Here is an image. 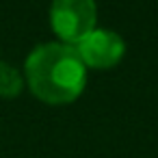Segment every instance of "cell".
Segmentation results:
<instances>
[{"label": "cell", "mask_w": 158, "mask_h": 158, "mask_svg": "<svg viewBox=\"0 0 158 158\" xmlns=\"http://www.w3.org/2000/svg\"><path fill=\"white\" fill-rule=\"evenodd\" d=\"M50 26L61 44L76 46L98 28L95 0H52Z\"/></svg>", "instance_id": "7a4b0ae2"}, {"label": "cell", "mask_w": 158, "mask_h": 158, "mask_svg": "<svg viewBox=\"0 0 158 158\" xmlns=\"http://www.w3.org/2000/svg\"><path fill=\"white\" fill-rule=\"evenodd\" d=\"M24 80L41 102L63 106L82 95L87 67L74 46L61 41L41 44L26 56Z\"/></svg>", "instance_id": "6da1fadb"}, {"label": "cell", "mask_w": 158, "mask_h": 158, "mask_svg": "<svg viewBox=\"0 0 158 158\" xmlns=\"http://www.w3.org/2000/svg\"><path fill=\"white\" fill-rule=\"evenodd\" d=\"M24 85H26V80L15 65L0 61V98H9V100L18 98L22 93Z\"/></svg>", "instance_id": "277c9868"}, {"label": "cell", "mask_w": 158, "mask_h": 158, "mask_svg": "<svg viewBox=\"0 0 158 158\" xmlns=\"http://www.w3.org/2000/svg\"><path fill=\"white\" fill-rule=\"evenodd\" d=\"M74 48L87 69L89 67L91 69H110V67L119 65L126 54V41L115 31H106V28L91 31Z\"/></svg>", "instance_id": "3957f363"}]
</instances>
